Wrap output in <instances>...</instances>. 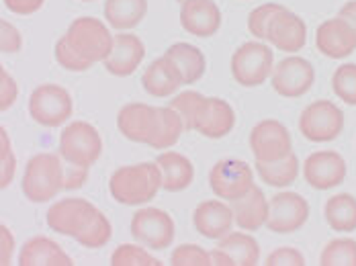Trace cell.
Masks as SVG:
<instances>
[{"label":"cell","instance_id":"39","mask_svg":"<svg viewBox=\"0 0 356 266\" xmlns=\"http://www.w3.org/2000/svg\"><path fill=\"white\" fill-rule=\"evenodd\" d=\"M0 162H2V168H0V187L6 189L13 178H15V172H17V156L13 152V144H10V138H8V131L6 127H0Z\"/></svg>","mask_w":356,"mask_h":266},{"label":"cell","instance_id":"13","mask_svg":"<svg viewBox=\"0 0 356 266\" xmlns=\"http://www.w3.org/2000/svg\"><path fill=\"white\" fill-rule=\"evenodd\" d=\"M316 82V70L309 60L301 56H291L281 60L270 76V84L277 94L285 99H299L312 90Z\"/></svg>","mask_w":356,"mask_h":266},{"label":"cell","instance_id":"26","mask_svg":"<svg viewBox=\"0 0 356 266\" xmlns=\"http://www.w3.org/2000/svg\"><path fill=\"white\" fill-rule=\"evenodd\" d=\"M158 166L162 170V189L168 192H180L188 189L195 178L193 162L180 152H162L158 156Z\"/></svg>","mask_w":356,"mask_h":266},{"label":"cell","instance_id":"10","mask_svg":"<svg viewBox=\"0 0 356 266\" xmlns=\"http://www.w3.org/2000/svg\"><path fill=\"white\" fill-rule=\"evenodd\" d=\"M209 187L215 197L232 203L254 187V172L244 160L225 158L213 164L209 172Z\"/></svg>","mask_w":356,"mask_h":266},{"label":"cell","instance_id":"41","mask_svg":"<svg viewBox=\"0 0 356 266\" xmlns=\"http://www.w3.org/2000/svg\"><path fill=\"white\" fill-rule=\"evenodd\" d=\"M19 99V86L17 80L8 74L6 68H0V109L8 111Z\"/></svg>","mask_w":356,"mask_h":266},{"label":"cell","instance_id":"44","mask_svg":"<svg viewBox=\"0 0 356 266\" xmlns=\"http://www.w3.org/2000/svg\"><path fill=\"white\" fill-rule=\"evenodd\" d=\"M45 0H4V6L21 17H29L43 6Z\"/></svg>","mask_w":356,"mask_h":266},{"label":"cell","instance_id":"28","mask_svg":"<svg viewBox=\"0 0 356 266\" xmlns=\"http://www.w3.org/2000/svg\"><path fill=\"white\" fill-rule=\"evenodd\" d=\"M147 13V0H105V19L117 31L136 29Z\"/></svg>","mask_w":356,"mask_h":266},{"label":"cell","instance_id":"3","mask_svg":"<svg viewBox=\"0 0 356 266\" xmlns=\"http://www.w3.org/2000/svg\"><path fill=\"white\" fill-rule=\"evenodd\" d=\"M21 189L31 203L51 201L66 190V164L58 153H37L25 166Z\"/></svg>","mask_w":356,"mask_h":266},{"label":"cell","instance_id":"34","mask_svg":"<svg viewBox=\"0 0 356 266\" xmlns=\"http://www.w3.org/2000/svg\"><path fill=\"white\" fill-rule=\"evenodd\" d=\"M332 90L334 94L344 101L346 105L356 107V64L355 62H348V64H342L334 70V76H332Z\"/></svg>","mask_w":356,"mask_h":266},{"label":"cell","instance_id":"27","mask_svg":"<svg viewBox=\"0 0 356 266\" xmlns=\"http://www.w3.org/2000/svg\"><path fill=\"white\" fill-rule=\"evenodd\" d=\"M166 58L172 60V64L178 68V72L182 74L184 84H195L201 78L205 76L207 70V60L203 56V51L191 43H175L166 49L164 53Z\"/></svg>","mask_w":356,"mask_h":266},{"label":"cell","instance_id":"8","mask_svg":"<svg viewBox=\"0 0 356 266\" xmlns=\"http://www.w3.org/2000/svg\"><path fill=\"white\" fill-rule=\"evenodd\" d=\"M99 211H101L99 207H95L90 201H86L82 197H68V199L54 203L47 209L45 222H47V228L54 229L56 233H62V235L76 240L90 226V222L97 217Z\"/></svg>","mask_w":356,"mask_h":266},{"label":"cell","instance_id":"45","mask_svg":"<svg viewBox=\"0 0 356 266\" xmlns=\"http://www.w3.org/2000/svg\"><path fill=\"white\" fill-rule=\"evenodd\" d=\"M0 244H2V250H0V265H10L13 252H15V235H13V231L6 228L4 224L0 226Z\"/></svg>","mask_w":356,"mask_h":266},{"label":"cell","instance_id":"35","mask_svg":"<svg viewBox=\"0 0 356 266\" xmlns=\"http://www.w3.org/2000/svg\"><path fill=\"white\" fill-rule=\"evenodd\" d=\"M111 238H113V226L107 219V215L103 211H99L97 217L90 222V226L76 238V242L80 246H84V248L97 250V248L107 246L108 242H111Z\"/></svg>","mask_w":356,"mask_h":266},{"label":"cell","instance_id":"19","mask_svg":"<svg viewBox=\"0 0 356 266\" xmlns=\"http://www.w3.org/2000/svg\"><path fill=\"white\" fill-rule=\"evenodd\" d=\"M180 25L195 38H213L221 27V10L213 0H182Z\"/></svg>","mask_w":356,"mask_h":266},{"label":"cell","instance_id":"20","mask_svg":"<svg viewBox=\"0 0 356 266\" xmlns=\"http://www.w3.org/2000/svg\"><path fill=\"white\" fill-rule=\"evenodd\" d=\"M234 209L225 205L223 199H209L197 205L193 213L195 229L207 240H221L234 228Z\"/></svg>","mask_w":356,"mask_h":266},{"label":"cell","instance_id":"23","mask_svg":"<svg viewBox=\"0 0 356 266\" xmlns=\"http://www.w3.org/2000/svg\"><path fill=\"white\" fill-rule=\"evenodd\" d=\"M184 84L182 74L178 72V68L172 64L170 58L162 56L158 60H154L142 76V86L143 90L149 94V97H156V99H168V97H175L177 90Z\"/></svg>","mask_w":356,"mask_h":266},{"label":"cell","instance_id":"5","mask_svg":"<svg viewBox=\"0 0 356 266\" xmlns=\"http://www.w3.org/2000/svg\"><path fill=\"white\" fill-rule=\"evenodd\" d=\"M60 156L66 164L90 168L103 153V140L95 125L74 121L60 133Z\"/></svg>","mask_w":356,"mask_h":266},{"label":"cell","instance_id":"7","mask_svg":"<svg viewBox=\"0 0 356 266\" xmlns=\"http://www.w3.org/2000/svg\"><path fill=\"white\" fill-rule=\"evenodd\" d=\"M72 94L60 84H41L29 97V115L43 127H60L72 117Z\"/></svg>","mask_w":356,"mask_h":266},{"label":"cell","instance_id":"16","mask_svg":"<svg viewBox=\"0 0 356 266\" xmlns=\"http://www.w3.org/2000/svg\"><path fill=\"white\" fill-rule=\"evenodd\" d=\"M316 47L330 60L348 58L356 49V29L340 15L323 21L316 31Z\"/></svg>","mask_w":356,"mask_h":266},{"label":"cell","instance_id":"22","mask_svg":"<svg viewBox=\"0 0 356 266\" xmlns=\"http://www.w3.org/2000/svg\"><path fill=\"white\" fill-rule=\"evenodd\" d=\"M234 125H236L234 107L223 99L209 97V99H205V103L199 111L195 131L209 140H221L227 133H232Z\"/></svg>","mask_w":356,"mask_h":266},{"label":"cell","instance_id":"4","mask_svg":"<svg viewBox=\"0 0 356 266\" xmlns=\"http://www.w3.org/2000/svg\"><path fill=\"white\" fill-rule=\"evenodd\" d=\"M275 70V53L262 41L242 43L232 56V76L238 84L252 88L264 84L273 76Z\"/></svg>","mask_w":356,"mask_h":266},{"label":"cell","instance_id":"9","mask_svg":"<svg viewBox=\"0 0 356 266\" xmlns=\"http://www.w3.org/2000/svg\"><path fill=\"white\" fill-rule=\"evenodd\" d=\"M175 219L160 207H143L131 217V235L149 250H166L175 242Z\"/></svg>","mask_w":356,"mask_h":266},{"label":"cell","instance_id":"38","mask_svg":"<svg viewBox=\"0 0 356 266\" xmlns=\"http://www.w3.org/2000/svg\"><path fill=\"white\" fill-rule=\"evenodd\" d=\"M281 8H283V4H277V2H266V4L256 6V8L248 15L250 35H254L258 41L266 39L268 25H270L273 17H275Z\"/></svg>","mask_w":356,"mask_h":266},{"label":"cell","instance_id":"2","mask_svg":"<svg viewBox=\"0 0 356 266\" xmlns=\"http://www.w3.org/2000/svg\"><path fill=\"white\" fill-rule=\"evenodd\" d=\"M162 189V170L158 162H140L117 168L108 178L111 197L129 207L149 203Z\"/></svg>","mask_w":356,"mask_h":266},{"label":"cell","instance_id":"1","mask_svg":"<svg viewBox=\"0 0 356 266\" xmlns=\"http://www.w3.org/2000/svg\"><path fill=\"white\" fill-rule=\"evenodd\" d=\"M115 38L108 27L95 17H78L72 21L64 38L56 41L54 56L58 64L70 72H86L97 62H105L113 51Z\"/></svg>","mask_w":356,"mask_h":266},{"label":"cell","instance_id":"31","mask_svg":"<svg viewBox=\"0 0 356 266\" xmlns=\"http://www.w3.org/2000/svg\"><path fill=\"white\" fill-rule=\"evenodd\" d=\"M182 131H184V123H182L180 115L170 105L160 107V125H158V131H156L149 148H156V150L172 148L180 140Z\"/></svg>","mask_w":356,"mask_h":266},{"label":"cell","instance_id":"47","mask_svg":"<svg viewBox=\"0 0 356 266\" xmlns=\"http://www.w3.org/2000/svg\"><path fill=\"white\" fill-rule=\"evenodd\" d=\"M82 2H92V0H82Z\"/></svg>","mask_w":356,"mask_h":266},{"label":"cell","instance_id":"21","mask_svg":"<svg viewBox=\"0 0 356 266\" xmlns=\"http://www.w3.org/2000/svg\"><path fill=\"white\" fill-rule=\"evenodd\" d=\"M145 58V45L136 33H119L115 35L113 51L103 62L108 74L119 78L131 76Z\"/></svg>","mask_w":356,"mask_h":266},{"label":"cell","instance_id":"46","mask_svg":"<svg viewBox=\"0 0 356 266\" xmlns=\"http://www.w3.org/2000/svg\"><path fill=\"white\" fill-rule=\"evenodd\" d=\"M338 15H340L342 19H346V21L356 29V0H348V2L340 8Z\"/></svg>","mask_w":356,"mask_h":266},{"label":"cell","instance_id":"48","mask_svg":"<svg viewBox=\"0 0 356 266\" xmlns=\"http://www.w3.org/2000/svg\"><path fill=\"white\" fill-rule=\"evenodd\" d=\"M180 2H182V0H180Z\"/></svg>","mask_w":356,"mask_h":266},{"label":"cell","instance_id":"29","mask_svg":"<svg viewBox=\"0 0 356 266\" xmlns=\"http://www.w3.org/2000/svg\"><path fill=\"white\" fill-rule=\"evenodd\" d=\"M323 217L334 231L350 233L356 229V197L350 192H338L323 205Z\"/></svg>","mask_w":356,"mask_h":266},{"label":"cell","instance_id":"12","mask_svg":"<svg viewBox=\"0 0 356 266\" xmlns=\"http://www.w3.org/2000/svg\"><path fill=\"white\" fill-rule=\"evenodd\" d=\"M250 150L256 162H275L293 152V140L281 121L264 119L250 131Z\"/></svg>","mask_w":356,"mask_h":266},{"label":"cell","instance_id":"25","mask_svg":"<svg viewBox=\"0 0 356 266\" xmlns=\"http://www.w3.org/2000/svg\"><path fill=\"white\" fill-rule=\"evenodd\" d=\"M232 209H234V219L238 224L240 229H246V231H256L262 226H266V219H268V199L264 194V190L260 187H252V189L232 201Z\"/></svg>","mask_w":356,"mask_h":266},{"label":"cell","instance_id":"36","mask_svg":"<svg viewBox=\"0 0 356 266\" xmlns=\"http://www.w3.org/2000/svg\"><path fill=\"white\" fill-rule=\"evenodd\" d=\"M113 266H162V263L152 256L145 248L136 244H121L111 254Z\"/></svg>","mask_w":356,"mask_h":266},{"label":"cell","instance_id":"30","mask_svg":"<svg viewBox=\"0 0 356 266\" xmlns=\"http://www.w3.org/2000/svg\"><path fill=\"white\" fill-rule=\"evenodd\" d=\"M299 158L295 152H291L281 160L275 162H256V170L260 181H264L268 187H277V189H285L289 185H293L299 176Z\"/></svg>","mask_w":356,"mask_h":266},{"label":"cell","instance_id":"17","mask_svg":"<svg viewBox=\"0 0 356 266\" xmlns=\"http://www.w3.org/2000/svg\"><path fill=\"white\" fill-rule=\"evenodd\" d=\"M266 41L275 45V49H281L285 53H297L307 43V25L297 13L283 6L268 25Z\"/></svg>","mask_w":356,"mask_h":266},{"label":"cell","instance_id":"18","mask_svg":"<svg viewBox=\"0 0 356 266\" xmlns=\"http://www.w3.org/2000/svg\"><path fill=\"white\" fill-rule=\"evenodd\" d=\"M211 256L217 266H256L260 260V246L250 233L229 231L217 240Z\"/></svg>","mask_w":356,"mask_h":266},{"label":"cell","instance_id":"33","mask_svg":"<svg viewBox=\"0 0 356 266\" xmlns=\"http://www.w3.org/2000/svg\"><path fill=\"white\" fill-rule=\"evenodd\" d=\"M205 99L207 97H203L197 90H184V92L175 94V99H170V107L180 115V119L184 123V131H195V123H197V117H199Z\"/></svg>","mask_w":356,"mask_h":266},{"label":"cell","instance_id":"42","mask_svg":"<svg viewBox=\"0 0 356 266\" xmlns=\"http://www.w3.org/2000/svg\"><path fill=\"white\" fill-rule=\"evenodd\" d=\"M0 47L4 53H17L23 47V38H21L19 29L4 19L0 21Z\"/></svg>","mask_w":356,"mask_h":266},{"label":"cell","instance_id":"40","mask_svg":"<svg viewBox=\"0 0 356 266\" xmlns=\"http://www.w3.org/2000/svg\"><path fill=\"white\" fill-rule=\"evenodd\" d=\"M266 266H303L305 265V256L297 250V248H277L273 250L266 260Z\"/></svg>","mask_w":356,"mask_h":266},{"label":"cell","instance_id":"43","mask_svg":"<svg viewBox=\"0 0 356 266\" xmlns=\"http://www.w3.org/2000/svg\"><path fill=\"white\" fill-rule=\"evenodd\" d=\"M88 170L90 168L66 164V190L82 189L86 185V181H88Z\"/></svg>","mask_w":356,"mask_h":266},{"label":"cell","instance_id":"11","mask_svg":"<svg viewBox=\"0 0 356 266\" xmlns=\"http://www.w3.org/2000/svg\"><path fill=\"white\" fill-rule=\"evenodd\" d=\"M309 219V203L303 194L293 190H281L268 201L266 228L275 233H293Z\"/></svg>","mask_w":356,"mask_h":266},{"label":"cell","instance_id":"32","mask_svg":"<svg viewBox=\"0 0 356 266\" xmlns=\"http://www.w3.org/2000/svg\"><path fill=\"white\" fill-rule=\"evenodd\" d=\"M321 266H356V240L336 238L330 240L320 254Z\"/></svg>","mask_w":356,"mask_h":266},{"label":"cell","instance_id":"37","mask_svg":"<svg viewBox=\"0 0 356 266\" xmlns=\"http://www.w3.org/2000/svg\"><path fill=\"white\" fill-rule=\"evenodd\" d=\"M172 266H211L213 256L197 244H180L170 254Z\"/></svg>","mask_w":356,"mask_h":266},{"label":"cell","instance_id":"15","mask_svg":"<svg viewBox=\"0 0 356 266\" xmlns=\"http://www.w3.org/2000/svg\"><path fill=\"white\" fill-rule=\"evenodd\" d=\"M160 125V107L145 103H129L117 115V127L123 138L136 144L149 146Z\"/></svg>","mask_w":356,"mask_h":266},{"label":"cell","instance_id":"6","mask_svg":"<svg viewBox=\"0 0 356 266\" xmlns=\"http://www.w3.org/2000/svg\"><path fill=\"white\" fill-rule=\"evenodd\" d=\"M344 129V113L327 99L316 101L303 109L299 117V131L307 142L327 144L340 138Z\"/></svg>","mask_w":356,"mask_h":266},{"label":"cell","instance_id":"24","mask_svg":"<svg viewBox=\"0 0 356 266\" xmlns=\"http://www.w3.org/2000/svg\"><path fill=\"white\" fill-rule=\"evenodd\" d=\"M21 266H72L70 254L51 238L35 235L27 240L19 254Z\"/></svg>","mask_w":356,"mask_h":266},{"label":"cell","instance_id":"14","mask_svg":"<svg viewBox=\"0 0 356 266\" xmlns=\"http://www.w3.org/2000/svg\"><path fill=\"white\" fill-rule=\"evenodd\" d=\"M348 166L344 156L334 150H320L307 156L303 162V178L316 190H330L340 187L346 178Z\"/></svg>","mask_w":356,"mask_h":266}]
</instances>
